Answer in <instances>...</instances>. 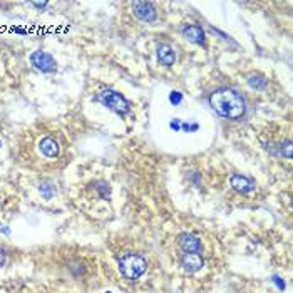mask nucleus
<instances>
[{
    "label": "nucleus",
    "mask_w": 293,
    "mask_h": 293,
    "mask_svg": "<svg viewBox=\"0 0 293 293\" xmlns=\"http://www.w3.org/2000/svg\"><path fill=\"white\" fill-rule=\"evenodd\" d=\"M147 270V261L139 253L127 251L119 260V273L126 280H138Z\"/></svg>",
    "instance_id": "obj_2"
},
{
    "label": "nucleus",
    "mask_w": 293,
    "mask_h": 293,
    "mask_svg": "<svg viewBox=\"0 0 293 293\" xmlns=\"http://www.w3.org/2000/svg\"><path fill=\"white\" fill-rule=\"evenodd\" d=\"M179 261H181V267L188 273H196L205 267V260L199 253H183Z\"/></svg>",
    "instance_id": "obj_7"
},
{
    "label": "nucleus",
    "mask_w": 293,
    "mask_h": 293,
    "mask_svg": "<svg viewBox=\"0 0 293 293\" xmlns=\"http://www.w3.org/2000/svg\"><path fill=\"white\" fill-rule=\"evenodd\" d=\"M292 141L290 139H285L283 143L280 144V154L285 156L287 159H292Z\"/></svg>",
    "instance_id": "obj_14"
},
{
    "label": "nucleus",
    "mask_w": 293,
    "mask_h": 293,
    "mask_svg": "<svg viewBox=\"0 0 293 293\" xmlns=\"http://www.w3.org/2000/svg\"><path fill=\"white\" fill-rule=\"evenodd\" d=\"M32 7H35V9L39 10H44L49 7V2H32Z\"/></svg>",
    "instance_id": "obj_18"
},
{
    "label": "nucleus",
    "mask_w": 293,
    "mask_h": 293,
    "mask_svg": "<svg viewBox=\"0 0 293 293\" xmlns=\"http://www.w3.org/2000/svg\"><path fill=\"white\" fill-rule=\"evenodd\" d=\"M248 84H250V87L258 89V91H263V89L268 85V79L265 76H261V74H251V76H248Z\"/></svg>",
    "instance_id": "obj_12"
},
{
    "label": "nucleus",
    "mask_w": 293,
    "mask_h": 293,
    "mask_svg": "<svg viewBox=\"0 0 293 293\" xmlns=\"http://www.w3.org/2000/svg\"><path fill=\"white\" fill-rule=\"evenodd\" d=\"M39 151H41V154L44 156V158L54 159L57 158L59 152H61V146H59L57 139H54L52 136H45V138L39 141Z\"/></svg>",
    "instance_id": "obj_10"
},
{
    "label": "nucleus",
    "mask_w": 293,
    "mask_h": 293,
    "mask_svg": "<svg viewBox=\"0 0 293 293\" xmlns=\"http://www.w3.org/2000/svg\"><path fill=\"white\" fill-rule=\"evenodd\" d=\"M97 101L101 104L105 105L109 111L116 112L117 116H126L129 111H131V103L117 91H112V89H105V91L99 92L97 96Z\"/></svg>",
    "instance_id": "obj_3"
},
{
    "label": "nucleus",
    "mask_w": 293,
    "mask_h": 293,
    "mask_svg": "<svg viewBox=\"0 0 293 293\" xmlns=\"http://www.w3.org/2000/svg\"><path fill=\"white\" fill-rule=\"evenodd\" d=\"M0 147H2V141H0Z\"/></svg>",
    "instance_id": "obj_21"
},
{
    "label": "nucleus",
    "mask_w": 293,
    "mask_h": 293,
    "mask_svg": "<svg viewBox=\"0 0 293 293\" xmlns=\"http://www.w3.org/2000/svg\"><path fill=\"white\" fill-rule=\"evenodd\" d=\"M5 251H3V248H0V268L3 267V265H5Z\"/></svg>",
    "instance_id": "obj_19"
},
{
    "label": "nucleus",
    "mask_w": 293,
    "mask_h": 293,
    "mask_svg": "<svg viewBox=\"0 0 293 293\" xmlns=\"http://www.w3.org/2000/svg\"><path fill=\"white\" fill-rule=\"evenodd\" d=\"M211 30H213V34L220 35V37H221V41H228V42H233V41H231V37H230V35H226L225 32H221V30L214 29V27H213V29H211Z\"/></svg>",
    "instance_id": "obj_17"
},
{
    "label": "nucleus",
    "mask_w": 293,
    "mask_h": 293,
    "mask_svg": "<svg viewBox=\"0 0 293 293\" xmlns=\"http://www.w3.org/2000/svg\"><path fill=\"white\" fill-rule=\"evenodd\" d=\"M156 57L158 62L164 67H171L176 62V50L169 44H159L156 47Z\"/></svg>",
    "instance_id": "obj_11"
},
{
    "label": "nucleus",
    "mask_w": 293,
    "mask_h": 293,
    "mask_svg": "<svg viewBox=\"0 0 293 293\" xmlns=\"http://www.w3.org/2000/svg\"><path fill=\"white\" fill-rule=\"evenodd\" d=\"M96 189L99 191L101 194H103V198H105L109 194V186L105 185V183H99V185L96 186Z\"/></svg>",
    "instance_id": "obj_16"
},
{
    "label": "nucleus",
    "mask_w": 293,
    "mask_h": 293,
    "mask_svg": "<svg viewBox=\"0 0 293 293\" xmlns=\"http://www.w3.org/2000/svg\"><path fill=\"white\" fill-rule=\"evenodd\" d=\"M39 193H41L42 198L52 199L54 196H56V193H57L56 185H52L50 181H42L41 185H39Z\"/></svg>",
    "instance_id": "obj_13"
},
{
    "label": "nucleus",
    "mask_w": 293,
    "mask_h": 293,
    "mask_svg": "<svg viewBox=\"0 0 293 293\" xmlns=\"http://www.w3.org/2000/svg\"><path fill=\"white\" fill-rule=\"evenodd\" d=\"M209 105L223 119L240 121L243 119L248 105L246 99L231 87H220L209 94Z\"/></svg>",
    "instance_id": "obj_1"
},
{
    "label": "nucleus",
    "mask_w": 293,
    "mask_h": 293,
    "mask_svg": "<svg viewBox=\"0 0 293 293\" xmlns=\"http://www.w3.org/2000/svg\"><path fill=\"white\" fill-rule=\"evenodd\" d=\"M181 35L191 44L203 45L206 49V34L203 30V27L194 25V23H186V25L181 27Z\"/></svg>",
    "instance_id": "obj_6"
},
{
    "label": "nucleus",
    "mask_w": 293,
    "mask_h": 293,
    "mask_svg": "<svg viewBox=\"0 0 293 293\" xmlns=\"http://www.w3.org/2000/svg\"><path fill=\"white\" fill-rule=\"evenodd\" d=\"M181 101H183V94H181V92L173 91V92L169 94V103H171V104L178 105V104H181Z\"/></svg>",
    "instance_id": "obj_15"
},
{
    "label": "nucleus",
    "mask_w": 293,
    "mask_h": 293,
    "mask_svg": "<svg viewBox=\"0 0 293 293\" xmlns=\"http://www.w3.org/2000/svg\"><path fill=\"white\" fill-rule=\"evenodd\" d=\"M178 245L183 253H199L201 251V241L198 236L191 233H181L178 236Z\"/></svg>",
    "instance_id": "obj_9"
},
{
    "label": "nucleus",
    "mask_w": 293,
    "mask_h": 293,
    "mask_svg": "<svg viewBox=\"0 0 293 293\" xmlns=\"http://www.w3.org/2000/svg\"><path fill=\"white\" fill-rule=\"evenodd\" d=\"M230 185L234 191H238V193L241 194H248L251 193V191H255V181L253 179H250L248 176H243V174H231V178H230Z\"/></svg>",
    "instance_id": "obj_8"
},
{
    "label": "nucleus",
    "mask_w": 293,
    "mask_h": 293,
    "mask_svg": "<svg viewBox=\"0 0 293 293\" xmlns=\"http://www.w3.org/2000/svg\"><path fill=\"white\" fill-rule=\"evenodd\" d=\"M29 61L35 69L44 74H52L57 69V61L45 50H35V52L30 54Z\"/></svg>",
    "instance_id": "obj_4"
},
{
    "label": "nucleus",
    "mask_w": 293,
    "mask_h": 293,
    "mask_svg": "<svg viewBox=\"0 0 293 293\" xmlns=\"http://www.w3.org/2000/svg\"><path fill=\"white\" fill-rule=\"evenodd\" d=\"M171 127H173V129H176V131H178V129L181 127V124H179L178 121H173V123H171Z\"/></svg>",
    "instance_id": "obj_20"
},
{
    "label": "nucleus",
    "mask_w": 293,
    "mask_h": 293,
    "mask_svg": "<svg viewBox=\"0 0 293 293\" xmlns=\"http://www.w3.org/2000/svg\"><path fill=\"white\" fill-rule=\"evenodd\" d=\"M132 14L136 15V19H139L141 22H154L158 17V12L152 2H132Z\"/></svg>",
    "instance_id": "obj_5"
}]
</instances>
